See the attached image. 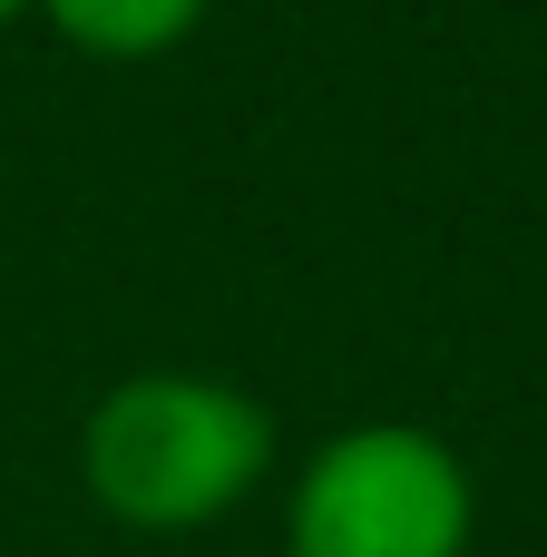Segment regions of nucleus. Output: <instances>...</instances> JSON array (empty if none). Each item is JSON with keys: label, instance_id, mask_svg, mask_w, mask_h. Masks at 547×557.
<instances>
[{"label": "nucleus", "instance_id": "nucleus-1", "mask_svg": "<svg viewBox=\"0 0 547 557\" xmlns=\"http://www.w3.org/2000/svg\"><path fill=\"white\" fill-rule=\"evenodd\" d=\"M274 470V411L225 372H127L78 421L88 499L137 539L215 529Z\"/></svg>", "mask_w": 547, "mask_h": 557}, {"label": "nucleus", "instance_id": "nucleus-3", "mask_svg": "<svg viewBox=\"0 0 547 557\" xmlns=\"http://www.w3.org/2000/svg\"><path fill=\"white\" fill-rule=\"evenodd\" d=\"M69 49H88V59H166L176 39H196V20L215 10V0H29Z\"/></svg>", "mask_w": 547, "mask_h": 557}, {"label": "nucleus", "instance_id": "nucleus-4", "mask_svg": "<svg viewBox=\"0 0 547 557\" xmlns=\"http://www.w3.org/2000/svg\"><path fill=\"white\" fill-rule=\"evenodd\" d=\"M20 10H29V0H0V20H20Z\"/></svg>", "mask_w": 547, "mask_h": 557}, {"label": "nucleus", "instance_id": "nucleus-2", "mask_svg": "<svg viewBox=\"0 0 547 557\" xmlns=\"http://www.w3.org/2000/svg\"><path fill=\"white\" fill-rule=\"evenodd\" d=\"M470 460L421 421L333 431L284 499V557H470Z\"/></svg>", "mask_w": 547, "mask_h": 557}]
</instances>
